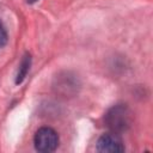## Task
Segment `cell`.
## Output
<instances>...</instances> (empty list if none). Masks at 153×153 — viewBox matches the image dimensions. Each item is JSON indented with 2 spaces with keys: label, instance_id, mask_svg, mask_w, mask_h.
<instances>
[{
  "label": "cell",
  "instance_id": "1",
  "mask_svg": "<svg viewBox=\"0 0 153 153\" xmlns=\"http://www.w3.org/2000/svg\"><path fill=\"white\" fill-rule=\"evenodd\" d=\"M131 121V111L124 104H117L112 106L105 115V123L108 128L115 134L126 131L130 127Z\"/></svg>",
  "mask_w": 153,
  "mask_h": 153
},
{
  "label": "cell",
  "instance_id": "5",
  "mask_svg": "<svg viewBox=\"0 0 153 153\" xmlns=\"http://www.w3.org/2000/svg\"><path fill=\"white\" fill-rule=\"evenodd\" d=\"M7 42V32L4 26V24L0 20V48H2Z\"/></svg>",
  "mask_w": 153,
  "mask_h": 153
},
{
  "label": "cell",
  "instance_id": "2",
  "mask_svg": "<svg viewBox=\"0 0 153 153\" xmlns=\"http://www.w3.org/2000/svg\"><path fill=\"white\" fill-rule=\"evenodd\" d=\"M33 142L37 151L43 153H49L57 148L59 135L54 129L49 127H42L36 131Z\"/></svg>",
  "mask_w": 153,
  "mask_h": 153
},
{
  "label": "cell",
  "instance_id": "3",
  "mask_svg": "<svg viewBox=\"0 0 153 153\" xmlns=\"http://www.w3.org/2000/svg\"><path fill=\"white\" fill-rule=\"evenodd\" d=\"M97 151L102 153H120L124 151V146L118 134H103L97 141Z\"/></svg>",
  "mask_w": 153,
  "mask_h": 153
},
{
  "label": "cell",
  "instance_id": "6",
  "mask_svg": "<svg viewBox=\"0 0 153 153\" xmlns=\"http://www.w3.org/2000/svg\"><path fill=\"white\" fill-rule=\"evenodd\" d=\"M26 1H27L29 4H33V2H36L37 0H26Z\"/></svg>",
  "mask_w": 153,
  "mask_h": 153
},
{
  "label": "cell",
  "instance_id": "4",
  "mask_svg": "<svg viewBox=\"0 0 153 153\" xmlns=\"http://www.w3.org/2000/svg\"><path fill=\"white\" fill-rule=\"evenodd\" d=\"M30 65H31V56H30V54H25V56L23 57V60L20 61V65H19V69H18L17 78H16V84H20L25 79V76L30 69Z\"/></svg>",
  "mask_w": 153,
  "mask_h": 153
}]
</instances>
